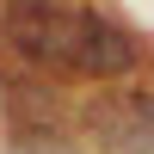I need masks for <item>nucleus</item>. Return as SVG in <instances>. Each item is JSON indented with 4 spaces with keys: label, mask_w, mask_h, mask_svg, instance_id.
I'll list each match as a JSON object with an SVG mask.
<instances>
[{
    "label": "nucleus",
    "mask_w": 154,
    "mask_h": 154,
    "mask_svg": "<svg viewBox=\"0 0 154 154\" xmlns=\"http://www.w3.org/2000/svg\"><path fill=\"white\" fill-rule=\"evenodd\" d=\"M74 12L68 0H6L0 6V43L37 74L74 68Z\"/></svg>",
    "instance_id": "obj_1"
},
{
    "label": "nucleus",
    "mask_w": 154,
    "mask_h": 154,
    "mask_svg": "<svg viewBox=\"0 0 154 154\" xmlns=\"http://www.w3.org/2000/svg\"><path fill=\"white\" fill-rule=\"evenodd\" d=\"M80 136L99 154H154V93H93L80 105Z\"/></svg>",
    "instance_id": "obj_2"
},
{
    "label": "nucleus",
    "mask_w": 154,
    "mask_h": 154,
    "mask_svg": "<svg viewBox=\"0 0 154 154\" xmlns=\"http://www.w3.org/2000/svg\"><path fill=\"white\" fill-rule=\"evenodd\" d=\"M142 68V37L130 31L123 19H111L105 6H80L74 12V68L80 80H130Z\"/></svg>",
    "instance_id": "obj_3"
},
{
    "label": "nucleus",
    "mask_w": 154,
    "mask_h": 154,
    "mask_svg": "<svg viewBox=\"0 0 154 154\" xmlns=\"http://www.w3.org/2000/svg\"><path fill=\"white\" fill-rule=\"evenodd\" d=\"M6 154H80L68 142V136H56V130H43V136H12V148Z\"/></svg>",
    "instance_id": "obj_4"
}]
</instances>
